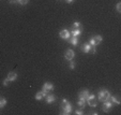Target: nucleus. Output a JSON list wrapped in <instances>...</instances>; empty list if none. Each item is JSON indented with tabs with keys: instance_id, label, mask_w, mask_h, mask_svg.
<instances>
[{
	"instance_id": "obj_9",
	"label": "nucleus",
	"mask_w": 121,
	"mask_h": 115,
	"mask_svg": "<svg viewBox=\"0 0 121 115\" xmlns=\"http://www.w3.org/2000/svg\"><path fill=\"white\" fill-rule=\"evenodd\" d=\"M45 101H46V103H48V104L53 103V102L56 101V97L54 96V95H52V94L48 92V94L46 95V97H45Z\"/></svg>"
},
{
	"instance_id": "obj_7",
	"label": "nucleus",
	"mask_w": 121,
	"mask_h": 115,
	"mask_svg": "<svg viewBox=\"0 0 121 115\" xmlns=\"http://www.w3.org/2000/svg\"><path fill=\"white\" fill-rule=\"evenodd\" d=\"M74 56H75V53H74L73 50H66L65 51V54H64V57H65L66 60H72L74 58Z\"/></svg>"
},
{
	"instance_id": "obj_16",
	"label": "nucleus",
	"mask_w": 121,
	"mask_h": 115,
	"mask_svg": "<svg viewBox=\"0 0 121 115\" xmlns=\"http://www.w3.org/2000/svg\"><path fill=\"white\" fill-rule=\"evenodd\" d=\"M93 40H94V42H95V45H99V44L102 42V40H103V38L101 37L100 35H96L95 37H93Z\"/></svg>"
},
{
	"instance_id": "obj_14",
	"label": "nucleus",
	"mask_w": 121,
	"mask_h": 115,
	"mask_svg": "<svg viewBox=\"0 0 121 115\" xmlns=\"http://www.w3.org/2000/svg\"><path fill=\"white\" fill-rule=\"evenodd\" d=\"M109 100L112 102V104H116V106H119V104H120V100H119L117 97H115V96H110Z\"/></svg>"
},
{
	"instance_id": "obj_19",
	"label": "nucleus",
	"mask_w": 121,
	"mask_h": 115,
	"mask_svg": "<svg viewBox=\"0 0 121 115\" xmlns=\"http://www.w3.org/2000/svg\"><path fill=\"white\" fill-rule=\"evenodd\" d=\"M69 67H70V69H71V70L75 69V62L73 61V59H72V60H69Z\"/></svg>"
},
{
	"instance_id": "obj_23",
	"label": "nucleus",
	"mask_w": 121,
	"mask_h": 115,
	"mask_svg": "<svg viewBox=\"0 0 121 115\" xmlns=\"http://www.w3.org/2000/svg\"><path fill=\"white\" fill-rule=\"evenodd\" d=\"M75 114H76V115H82V114H84V111H82V109L76 110V111H75Z\"/></svg>"
},
{
	"instance_id": "obj_1",
	"label": "nucleus",
	"mask_w": 121,
	"mask_h": 115,
	"mask_svg": "<svg viewBox=\"0 0 121 115\" xmlns=\"http://www.w3.org/2000/svg\"><path fill=\"white\" fill-rule=\"evenodd\" d=\"M61 111L63 115H69L72 112V106L71 103L68 101L66 99H62V103H61Z\"/></svg>"
},
{
	"instance_id": "obj_27",
	"label": "nucleus",
	"mask_w": 121,
	"mask_h": 115,
	"mask_svg": "<svg viewBox=\"0 0 121 115\" xmlns=\"http://www.w3.org/2000/svg\"><path fill=\"white\" fill-rule=\"evenodd\" d=\"M90 114H95V115H96L98 113H96V112H93V111H92V112H90Z\"/></svg>"
},
{
	"instance_id": "obj_20",
	"label": "nucleus",
	"mask_w": 121,
	"mask_h": 115,
	"mask_svg": "<svg viewBox=\"0 0 121 115\" xmlns=\"http://www.w3.org/2000/svg\"><path fill=\"white\" fill-rule=\"evenodd\" d=\"M28 2H29V0H17V3H19V5H27Z\"/></svg>"
},
{
	"instance_id": "obj_4",
	"label": "nucleus",
	"mask_w": 121,
	"mask_h": 115,
	"mask_svg": "<svg viewBox=\"0 0 121 115\" xmlns=\"http://www.w3.org/2000/svg\"><path fill=\"white\" fill-rule=\"evenodd\" d=\"M112 106H114V104H112V102L110 101L109 99H108V100H106V101H104V102H103L102 110L104 111V112H105V113H108V112H109V110H110V109L112 108Z\"/></svg>"
},
{
	"instance_id": "obj_25",
	"label": "nucleus",
	"mask_w": 121,
	"mask_h": 115,
	"mask_svg": "<svg viewBox=\"0 0 121 115\" xmlns=\"http://www.w3.org/2000/svg\"><path fill=\"white\" fill-rule=\"evenodd\" d=\"M10 3H11V5H14V3H17V0H10Z\"/></svg>"
},
{
	"instance_id": "obj_22",
	"label": "nucleus",
	"mask_w": 121,
	"mask_h": 115,
	"mask_svg": "<svg viewBox=\"0 0 121 115\" xmlns=\"http://www.w3.org/2000/svg\"><path fill=\"white\" fill-rule=\"evenodd\" d=\"M116 11L118 12V13H121V2H118L116 5Z\"/></svg>"
},
{
	"instance_id": "obj_24",
	"label": "nucleus",
	"mask_w": 121,
	"mask_h": 115,
	"mask_svg": "<svg viewBox=\"0 0 121 115\" xmlns=\"http://www.w3.org/2000/svg\"><path fill=\"white\" fill-rule=\"evenodd\" d=\"M9 82H10V81L8 80V78H4V80H3V82H2V85H3V86H8Z\"/></svg>"
},
{
	"instance_id": "obj_11",
	"label": "nucleus",
	"mask_w": 121,
	"mask_h": 115,
	"mask_svg": "<svg viewBox=\"0 0 121 115\" xmlns=\"http://www.w3.org/2000/svg\"><path fill=\"white\" fill-rule=\"evenodd\" d=\"M80 50H82V53H89V52H91V45L89 43H85L82 45Z\"/></svg>"
},
{
	"instance_id": "obj_10",
	"label": "nucleus",
	"mask_w": 121,
	"mask_h": 115,
	"mask_svg": "<svg viewBox=\"0 0 121 115\" xmlns=\"http://www.w3.org/2000/svg\"><path fill=\"white\" fill-rule=\"evenodd\" d=\"M7 78L10 81V82H14V81L17 78V73H16V72H14V71L9 72V73H8V75H7Z\"/></svg>"
},
{
	"instance_id": "obj_17",
	"label": "nucleus",
	"mask_w": 121,
	"mask_h": 115,
	"mask_svg": "<svg viewBox=\"0 0 121 115\" xmlns=\"http://www.w3.org/2000/svg\"><path fill=\"white\" fill-rule=\"evenodd\" d=\"M77 104H78V106H79L80 109H84L85 106H86V100L79 99V100L77 101Z\"/></svg>"
},
{
	"instance_id": "obj_13",
	"label": "nucleus",
	"mask_w": 121,
	"mask_h": 115,
	"mask_svg": "<svg viewBox=\"0 0 121 115\" xmlns=\"http://www.w3.org/2000/svg\"><path fill=\"white\" fill-rule=\"evenodd\" d=\"M71 32V37H79L80 33H82V28H76V29H73Z\"/></svg>"
},
{
	"instance_id": "obj_18",
	"label": "nucleus",
	"mask_w": 121,
	"mask_h": 115,
	"mask_svg": "<svg viewBox=\"0 0 121 115\" xmlns=\"http://www.w3.org/2000/svg\"><path fill=\"white\" fill-rule=\"evenodd\" d=\"M7 99H5V98H1V99H0V108L2 109V108H4L5 106H7Z\"/></svg>"
},
{
	"instance_id": "obj_8",
	"label": "nucleus",
	"mask_w": 121,
	"mask_h": 115,
	"mask_svg": "<svg viewBox=\"0 0 121 115\" xmlns=\"http://www.w3.org/2000/svg\"><path fill=\"white\" fill-rule=\"evenodd\" d=\"M88 96H89V92H88V89H84L78 94V98H79V99H82V100H86V101H87Z\"/></svg>"
},
{
	"instance_id": "obj_6",
	"label": "nucleus",
	"mask_w": 121,
	"mask_h": 115,
	"mask_svg": "<svg viewBox=\"0 0 121 115\" xmlns=\"http://www.w3.org/2000/svg\"><path fill=\"white\" fill-rule=\"evenodd\" d=\"M54 88H55V86H54L52 83H48V82H47V83H44L42 90H43V92H45L46 94H48V92H50L52 90H54Z\"/></svg>"
},
{
	"instance_id": "obj_15",
	"label": "nucleus",
	"mask_w": 121,
	"mask_h": 115,
	"mask_svg": "<svg viewBox=\"0 0 121 115\" xmlns=\"http://www.w3.org/2000/svg\"><path fill=\"white\" fill-rule=\"evenodd\" d=\"M69 42H70L72 45L76 46L78 44V38L77 37H71L70 38V40H69Z\"/></svg>"
},
{
	"instance_id": "obj_21",
	"label": "nucleus",
	"mask_w": 121,
	"mask_h": 115,
	"mask_svg": "<svg viewBox=\"0 0 121 115\" xmlns=\"http://www.w3.org/2000/svg\"><path fill=\"white\" fill-rule=\"evenodd\" d=\"M82 27V24L79 23V22H75V23L73 24V29H76V28H80Z\"/></svg>"
},
{
	"instance_id": "obj_12",
	"label": "nucleus",
	"mask_w": 121,
	"mask_h": 115,
	"mask_svg": "<svg viewBox=\"0 0 121 115\" xmlns=\"http://www.w3.org/2000/svg\"><path fill=\"white\" fill-rule=\"evenodd\" d=\"M46 92H43V90H41V92H37L35 94V100H38V101H41L42 99H44L46 97Z\"/></svg>"
},
{
	"instance_id": "obj_3",
	"label": "nucleus",
	"mask_w": 121,
	"mask_h": 115,
	"mask_svg": "<svg viewBox=\"0 0 121 115\" xmlns=\"http://www.w3.org/2000/svg\"><path fill=\"white\" fill-rule=\"evenodd\" d=\"M86 102H87L90 106H92V108L96 106H98V103H96V100H95V95H94V94H89V96H88L87 101H86Z\"/></svg>"
},
{
	"instance_id": "obj_5",
	"label": "nucleus",
	"mask_w": 121,
	"mask_h": 115,
	"mask_svg": "<svg viewBox=\"0 0 121 115\" xmlns=\"http://www.w3.org/2000/svg\"><path fill=\"white\" fill-rule=\"evenodd\" d=\"M59 36H60V38H61V39L65 40V41H69V40H70V38H71V32L69 31L68 29H63V30H61V31H60Z\"/></svg>"
},
{
	"instance_id": "obj_2",
	"label": "nucleus",
	"mask_w": 121,
	"mask_h": 115,
	"mask_svg": "<svg viewBox=\"0 0 121 115\" xmlns=\"http://www.w3.org/2000/svg\"><path fill=\"white\" fill-rule=\"evenodd\" d=\"M109 97H110V92L107 89H101L98 94V98L101 102H104L106 100H108Z\"/></svg>"
},
{
	"instance_id": "obj_26",
	"label": "nucleus",
	"mask_w": 121,
	"mask_h": 115,
	"mask_svg": "<svg viewBox=\"0 0 121 115\" xmlns=\"http://www.w3.org/2000/svg\"><path fill=\"white\" fill-rule=\"evenodd\" d=\"M65 1H66V2H68V3H72V2H73V1H74V0H65Z\"/></svg>"
}]
</instances>
